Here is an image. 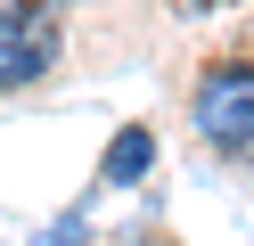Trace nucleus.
Here are the masks:
<instances>
[{"instance_id": "nucleus-1", "label": "nucleus", "mask_w": 254, "mask_h": 246, "mask_svg": "<svg viewBox=\"0 0 254 246\" xmlns=\"http://www.w3.org/2000/svg\"><path fill=\"white\" fill-rule=\"evenodd\" d=\"M189 123H197V140L213 148V156H254V66L246 58H221L197 74V90H189Z\"/></svg>"}, {"instance_id": "nucleus-2", "label": "nucleus", "mask_w": 254, "mask_h": 246, "mask_svg": "<svg viewBox=\"0 0 254 246\" xmlns=\"http://www.w3.org/2000/svg\"><path fill=\"white\" fill-rule=\"evenodd\" d=\"M58 66V16L50 0H0V90H25Z\"/></svg>"}, {"instance_id": "nucleus-3", "label": "nucleus", "mask_w": 254, "mask_h": 246, "mask_svg": "<svg viewBox=\"0 0 254 246\" xmlns=\"http://www.w3.org/2000/svg\"><path fill=\"white\" fill-rule=\"evenodd\" d=\"M148 164H156V131L148 123H123L115 140H107V164H99V172L115 180V189H131V180H148Z\"/></svg>"}, {"instance_id": "nucleus-4", "label": "nucleus", "mask_w": 254, "mask_h": 246, "mask_svg": "<svg viewBox=\"0 0 254 246\" xmlns=\"http://www.w3.org/2000/svg\"><path fill=\"white\" fill-rule=\"evenodd\" d=\"M82 238V213H66V222H58V238H41V246H74Z\"/></svg>"}]
</instances>
